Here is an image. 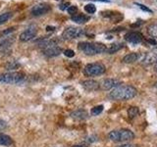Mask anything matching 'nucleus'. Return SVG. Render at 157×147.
Listing matches in <instances>:
<instances>
[{
    "mask_svg": "<svg viewBox=\"0 0 157 147\" xmlns=\"http://www.w3.org/2000/svg\"><path fill=\"white\" fill-rule=\"evenodd\" d=\"M137 94L136 88L132 85H120L109 93V98L116 101H127L132 99Z\"/></svg>",
    "mask_w": 157,
    "mask_h": 147,
    "instance_id": "f257e3e1",
    "label": "nucleus"
},
{
    "mask_svg": "<svg viewBox=\"0 0 157 147\" xmlns=\"http://www.w3.org/2000/svg\"><path fill=\"white\" fill-rule=\"evenodd\" d=\"M78 50L83 52L86 55H96L106 51V46L103 43L98 42H80L78 44Z\"/></svg>",
    "mask_w": 157,
    "mask_h": 147,
    "instance_id": "f03ea898",
    "label": "nucleus"
},
{
    "mask_svg": "<svg viewBox=\"0 0 157 147\" xmlns=\"http://www.w3.org/2000/svg\"><path fill=\"white\" fill-rule=\"evenodd\" d=\"M108 137L115 142H126L135 138V134L128 129H121L117 130H112L109 132Z\"/></svg>",
    "mask_w": 157,
    "mask_h": 147,
    "instance_id": "7ed1b4c3",
    "label": "nucleus"
},
{
    "mask_svg": "<svg viewBox=\"0 0 157 147\" xmlns=\"http://www.w3.org/2000/svg\"><path fill=\"white\" fill-rule=\"evenodd\" d=\"M25 75L20 72H12L0 75V82L9 83V85H19L25 81Z\"/></svg>",
    "mask_w": 157,
    "mask_h": 147,
    "instance_id": "20e7f679",
    "label": "nucleus"
},
{
    "mask_svg": "<svg viewBox=\"0 0 157 147\" xmlns=\"http://www.w3.org/2000/svg\"><path fill=\"white\" fill-rule=\"evenodd\" d=\"M106 68L101 63H91L87 65L83 69V74L86 77H96L101 76L105 73Z\"/></svg>",
    "mask_w": 157,
    "mask_h": 147,
    "instance_id": "39448f33",
    "label": "nucleus"
},
{
    "mask_svg": "<svg viewBox=\"0 0 157 147\" xmlns=\"http://www.w3.org/2000/svg\"><path fill=\"white\" fill-rule=\"evenodd\" d=\"M85 33L83 29L80 28H76V27H68L64 29V32L62 33V37L65 40L68 39H74V38H78L82 36V34Z\"/></svg>",
    "mask_w": 157,
    "mask_h": 147,
    "instance_id": "423d86ee",
    "label": "nucleus"
},
{
    "mask_svg": "<svg viewBox=\"0 0 157 147\" xmlns=\"http://www.w3.org/2000/svg\"><path fill=\"white\" fill-rule=\"evenodd\" d=\"M140 62L144 65H152L157 63V48H154L149 52L140 54Z\"/></svg>",
    "mask_w": 157,
    "mask_h": 147,
    "instance_id": "0eeeda50",
    "label": "nucleus"
},
{
    "mask_svg": "<svg viewBox=\"0 0 157 147\" xmlns=\"http://www.w3.org/2000/svg\"><path fill=\"white\" fill-rule=\"evenodd\" d=\"M37 29L34 26L29 27L26 31H24L21 34H20V40L23 42H27L33 39V37L36 36Z\"/></svg>",
    "mask_w": 157,
    "mask_h": 147,
    "instance_id": "6e6552de",
    "label": "nucleus"
},
{
    "mask_svg": "<svg viewBox=\"0 0 157 147\" xmlns=\"http://www.w3.org/2000/svg\"><path fill=\"white\" fill-rule=\"evenodd\" d=\"M121 83L122 82L120 81L115 80V78H106V80L102 81L101 85H99V86L103 90H110V89H113V88L120 86Z\"/></svg>",
    "mask_w": 157,
    "mask_h": 147,
    "instance_id": "1a4fd4ad",
    "label": "nucleus"
},
{
    "mask_svg": "<svg viewBox=\"0 0 157 147\" xmlns=\"http://www.w3.org/2000/svg\"><path fill=\"white\" fill-rule=\"evenodd\" d=\"M125 39L130 42L132 44H137L142 41L144 39V36L139 32H128L126 36H125Z\"/></svg>",
    "mask_w": 157,
    "mask_h": 147,
    "instance_id": "9d476101",
    "label": "nucleus"
},
{
    "mask_svg": "<svg viewBox=\"0 0 157 147\" xmlns=\"http://www.w3.org/2000/svg\"><path fill=\"white\" fill-rule=\"evenodd\" d=\"M50 9L51 8L48 4H38V5H36V6L32 9V14H33V16H36V17L42 16V15L50 11Z\"/></svg>",
    "mask_w": 157,
    "mask_h": 147,
    "instance_id": "9b49d317",
    "label": "nucleus"
},
{
    "mask_svg": "<svg viewBox=\"0 0 157 147\" xmlns=\"http://www.w3.org/2000/svg\"><path fill=\"white\" fill-rule=\"evenodd\" d=\"M62 51H63V49L60 46H58L57 44H55V45H50L46 48H44L42 52L44 55L47 57H55V56L60 55Z\"/></svg>",
    "mask_w": 157,
    "mask_h": 147,
    "instance_id": "f8f14e48",
    "label": "nucleus"
},
{
    "mask_svg": "<svg viewBox=\"0 0 157 147\" xmlns=\"http://www.w3.org/2000/svg\"><path fill=\"white\" fill-rule=\"evenodd\" d=\"M14 40V37H6L0 40V53L5 54L11 52V45Z\"/></svg>",
    "mask_w": 157,
    "mask_h": 147,
    "instance_id": "ddd939ff",
    "label": "nucleus"
},
{
    "mask_svg": "<svg viewBox=\"0 0 157 147\" xmlns=\"http://www.w3.org/2000/svg\"><path fill=\"white\" fill-rule=\"evenodd\" d=\"M82 85L85 89H86L88 91H95V90H98L100 88L99 83H98L96 81H93V80H87V81H82Z\"/></svg>",
    "mask_w": 157,
    "mask_h": 147,
    "instance_id": "4468645a",
    "label": "nucleus"
},
{
    "mask_svg": "<svg viewBox=\"0 0 157 147\" xmlns=\"http://www.w3.org/2000/svg\"><path fill=\"white\" fill-rule=\"evenodd\" d=\"M140 53H130L123 58L122 61L126 64H131V63H134L136 61H140Z\"/></svg>",
    "mask_w": 157,
    "mask_h": 147,
    "instance_id": "2eb2a0df",
    "label": "nucleus"
},
{
    "mask_svg": "<svg viewBox=\"0 0 157 147\" xmlns=\"http://www.w3.org/2000/svg\"><path fill=\"white\" fill-rule=\"evenodd\" d=\"M71 117L76 120H85L87 118V112L86 110H77L72 113Z\"/></svg>",
    "mask_w": 157,
    "mask_h": 147,
    "instance_id": "dca6fc26",
    "label": "nucleus"
},
{
    "mask_svg": "<svg viewBox=\"0 0 157 147\" xmlns=\"http://www.w3.org/2000/svg\"><path fill=\"white\" fill-rule=\"evenodd\" d=\"M123 47H124V44H122V43H113L108 48H106L105 52H107L108 54H114L119 50H121Z\"/></svg>",
    "mask_w": 157,
    "mask_h": 147,
    "instance_id": "f3484780",
    "label": "nucleus"
},
{
    "mask_svg": "<svg viewBox=\"0 0 157 147\" xmlns=\"http://www.w3.org/2000/svg\"><path fill=\"white\" fill-rule=\"evenodd\" d=\"M13 144V140L12 138L7 134H0V145L3 146H10Z\"/></svg>",
    "mask_w": 157,
    "mask_h": 147,
    "instance_id": "a211bd4d",
    "label": "nucleus"
},
{
    "mask_svg": "<svg viewBox=\"0 0 157 147\" xmlns=\"http://www.w3.org/2000/svg\"><path fill=\"white\" fill-rule=\"evenodd\" d=\"M72 21L75 22L77 24H83L88 21V18L86 15H82V14H78V15H75V16H72Z\"/></svg>",
    "mask_w": 157,
    "mask_h": 147,
    "instance_id": "6ab92c4d",
    "label": "nucleus"
},
{
    "mask_svg": "<svg viewBox=\"0 0 157 147\" xmlns=\"http://www.w3.org/2000/svg\"><path fill=\"white\" fill-rule=\"evenodd\" d=\"M147 32L153 38H157V24H152L147 28Z\"/></svg>",
    "mask_w": 157,
    "mask_h": 147,
    "instance_id": "aec40b11",
    "label": "nucleus"
},
{
    "mask_svg": "<svg viewBox=\"0 0 157 147\" xmlns=\"http://www.w3.org/2000/svg\"><path fill=\"white\" fill-rule=\"evenodd\" d=\"M12 16H13V14L11 12H6V13L0 14V24L6 23L9 19L12 18Z\"/></svg>",
    "mask_w": 157,
    "mask_h": 147,
    "instance_id": "412c9836",
    "label": "nucleus"
},
{
    "mask_svg": "<svg viewBox=\"0 0 157 147\" xmlns=\"http://www.w3.org/2000/svg\"><path fill=\"white\" fill-rule=\"evenodd\" d=\"M103 105H98V106H95V107H93L91 111H90V114L91 116H98L99 114H101L102 111H103Z\"/></svg>",
    "mask_w": 157,
    "mask_h": 147,
    "instance_id": "4be33fe9",
    "label": "nucleus"
},
{
    "mask_svg": "<svg viewBox=\"0 0 157 147\" xmlns=\"http://www.w3.org/2000/svg\"><path fill=\"white\" fill-rule=\"evenodd\" d=\"M128 115L131 118V119H134L135 117L139 115V109L137 107H130L129 110H128Z\"/></svg>",
    "mask_w": 157,
    "mask_h": 147,
    "instance_id": "5701e85b",
    "label": "nucleus"
},
{
    "mask_svg": "<svg viewBox=\"0 0 157 147\" xmlns=\"http://www.w3.org/2000/svg\"><path fill=\"white\" fill-rule=\"evenodd\" d=\"M85 11L88 14H93L96 11V7L93 4H86L85 6Z\"/></svg>",
    "mask_w": 157,
    "mask_h": 147,
    "instance_id": "b1692460",
    "label": "nucleus"
},
{
    "mask_svg": "<svg viewBox=\"0 0 157 147\" xmlns=\"http://www.w3.org/2000/svg\"><path fill=\"white\" fill-rule=\"evenodd\" d=\"M14 31H15V28H7V29H6V31H3L2 32H0V37L6 36L7 34L13 32Z\"/></svg>",
    "mask_w": 157,
    "mask_h": 147,
    "instance_id": "393cba45",
    "label": "nucleus"
},
{
    "mask_svg": "<svg viewBox=\"0 0 157 147\" xmlns=\"http://www.w3.org/2000/svg\"><path fill=\"white\" fill-rule=\"evenodd\" d=\"M64 55L69 57V58H72L75 56V52H74L72 49H67V50L64 51Z\"/></svg>",
    "mask_w": 157,
    "mask_h": 147,
    "instance_id": "a878e982",
    "label": "nucleus"
},
{
    "mask_svg": "<svg viewBox=\"0 0 157 147\" xmlns=\"http://www.w3.org/2000/svg\"><path fill=\"white\" fill-rule=\"evenodd\" d=\"M68 10V13L69 14H76V12L78 11V7L77 6H69Z\"/></svg>",
    "mask_w": 157,
    "mask_h": 147,
    "instance_id": "bb28decb",
    "label": "nucleus"
},
{
    "mask_svg": "<svg viewBox=\"0 0 157 147\" xmlns=\"http://www.w3.org/2000/svg\"><path fill=\"white\" fill-rule=\"evenodd\" d=\"M137 5H139V7L141 9V10H144V11H145V12H148V13H152V10L151 9H149V8H147L145 5H142V4H139V3H136Z\"/></svg>",
    "mask_w": 157,
    "mask_h": 147,
    "instance_id": "cd10ccee",
    "label": "nucleus"
},
{
    "mask_svg": "<svg viewBox=\"0 0 157 147\" xmlns=\"http://www.w3.org/2000/svg\"><path fill=\"white\" fill-rule=\"evenodd\" d=\"M6 122L5 121H3V120H1L0 119V130H4L5 127H6Z\"/></svg>",
    "mask_w": 157,
    "mask_h": 147,
    "instance_id": "c85d7f7f",
    "label": "nucleus"
},
{
    "mask_svg": "<svg viewBox=\"0 0 157 147\" xmlns=\"http://www.w3.org/2000/svg\"><path fill=\"white\" fill-rule=\"evenodd\" d=\"M117 147H139V145L136 144H131V143H126V144H122V145H119Z\"/></svg>",
    "mask_w": 157,
    "mask_h": 147,
    "instance_id": "c756f323",
    "label": "nucleus"
},
{
    "mask_svg": "<svg viewBox=\"0 0 157 147\" xmlns=\"http://www.w3.org/2000/svg\"><path fill=\"white\" fill-rule=\"evenodd\" d=\"M68 6H70V3H69V2H66V3H64V4L61 5V6H60V9H61V10H66V9L69 8Z\"/></svg>",
    "mask_w": 157,
    "mask_h": 147,
    "instance_id": "7c9ffc66",
    "label": "nucleus"
},
{
    "mask_svg": "<svg viewBox=\"0 0 157 147\" xmlns=\"http://www.w3.org/2000/svg\"><path fill=\"white\" fill-rule=\"evenodd\" d=\"M46 31H47V32H53V31H55V27L47 26V27H46Z\"/></svg>",
    "mask_w": 157,
    "mask_h": 147,
    "instance_id": "2f4dec72",
    "label": "nucleus"
},
{
    "mask_svg": "<svg viewBox=\"0 0 157 147\" xmlns=\"http://www.w3.org/2000/svg\"><path fill=\"white\" fill-rule=\"evenodd\" d=\"M147 41H148L149 43H151V44H153V45H156V43H157L155 40H153V39H148Z\"/></svg>",
    "mask_w": 157,
    "mask_h": 147,
    "instance_id": "473e14b6",
    "label": "nucleus"
},
{
    "mask_svg": "<svg viewBox=\"0 0 157 147\" xmlns=\"http://www.w3.org/2000/svg\"><path fill=\"white\" fill-rule=\"evenodd\" d=\"M72 147H86V146H85V145H74Z\"/></svg>",
    "mask_w": 157,
    "mask_h": 147,
    "instance_id": "72a5a7b5",
    "label": "nucleus"
},
{
    "mask_svg": "<svg viewBox=\"0 0 157 147\" xmlns=\"http://www.w3.org/2000/svg\"><path fill=\"white\" fill-rule=\"evenodd\" d=\"M154 71L157 72V63H155V66H154Z\"/></svg>",
    "mask_w": 157,
    "mask_h": 147,
    "instance_id": "f704fd0d",
    "label": "nucleus"
},
{
    "mask_svg": "<svg viewBox=\"0 0 157 147\" xmlns=\"http://www.w3.org/2000/svg\"><path fill=\"white\" fill-rule=\"evenodd\" d=\"M155 87H156V88H157V81H156V82H155Z\"/></svg>",
    "mask_w": 157,
    "mask_h": 147,
    "instance_id": "c9c22d12",
    "label": "nucleus"
},
{
    "mask_svg": "<svg viewBox=\"0 0 157 147\" xmlns=\"http://www.w3.org/2000/svg\"><path fill=\"white\" fill-rule=\"evenodd\" d=\"M57 1H58V0H57Z\"/></svg>",
    "mask_w": 157,
    "mask_h": 147,
    "instance_id": "e433bc0d",
    "label": "nucleus"
}]
</instances>
